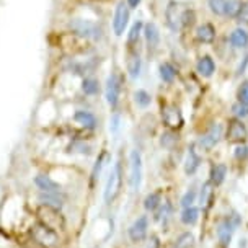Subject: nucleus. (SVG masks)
<instances>
[{
  "mask_svg": "<svg viewBox=\"0 0 248 248\" xmlns=\"http://www.w3.org/2000/svg\"><path fill=\"white\" fill-rule=\"evenodd\" d=\"M165 20L170 30H173V31L185 30L193 25L194 12L191 8L185 7L183 3L171 0V2H168V5L165 8Z\"/></svg>",
  "mask_w": 248,
  "mask_h": 248,
  "instance_id": "nucleus-1",
  "label": "nucleus"
},
{
  "mask_svg": "<svg viewBox=\"0 0 248 248\" xmlns=\"http://www.w3.org/2000/svg\"><path fill=\"white\" fill-rule=\"evenodd\" d=\"M36 217H38V222H41L43 225L49 227L56 232L64 229L65 225V219L64 216L61 214V209H56L52 206L47 204H39L36 209Z\"/></svg>",
  "mask_w": 248,
  "mask_h": 248,
  "instance_id": "nucleus-2",
  "label": "nucleus"
},
{
  "mask_svg": "<svg viewBox=\"0 0 248 248\" xmlns=\"http://www.w3.org/2000/svg\"><path fill=\"white\" fill-rule=\"evenodd\" d=\"M69 26L74 34H77V36H80L83 39L100 41V39L103 38V30H101L95 21L83 20V18H74V20H70Z\"/></svg>",
  "mask_w": 248,
  "mask_h": 248,
  "instance_id": "nucleus-3",
  "label": "nucleus"
},
{
  "mask_svg": "<svg viewBox=\"0 0 248 248\" xmlns=\"http://www.w3.org/2000/svg\"><path fill=\"white\" fill-rule=\"evenodd\" d=\"M242 224V217L233 212L230 216H225L222 220L217 225V238H219V243L222 247H229L230 242H232V235L233 232L240 227Z\"/></svg>",
  "mask_w": 248,
  "mask_h": 248,
  "instance_id": "nucleus-4",
  "label": "nucleus"
},
{
  "mask_svg": "<svg viewBox=\"0 0 248 248\" xmlns=\"http://www.w3.org/2000/svg\"><path fill=\"white\" fill-rule=\"evenodd\" d=\"M30 235L34 242L39 243L44 248H54L59 245V235H57L56 230H52L41 222L34 224L30 230Z\"/></svg>",
  "mask_w": 248,
  "mask_h": 248,
  "instance_id": "nucleus-5",
  "label": "nucleus"
},
{
  "mask_svg": "<svg viewBox=\"0 0 248 248\" xmlns=\"http://www.w3.org/2000/svg\"><path fill=\"white\" fill-rule=\"evenodd\" d=\"M121 185H123V171H121V163H116L113 167V170L109 171V176H108V181H106V188H105V202H113L116 196L119 194V189H121Z\"/></svg>",
  "mask_w": 248,
  "mask_h": 248,
  "instance_id": "nucleus-6",
  "label": "nucleus"
},
{
  "mask_svg": "<svg viewBox=\"0 0 248 248\" xmlns=\"http://www.w3.org/2000/svg\"><path fill=\"white\" fill-rule=\"evenodd\" d=\"M123 90V77L119 72H113L106 80L105 87V96H106V103H108L114 109L119 103V96H121Z\"/></svg>",
  "mask_w": 248,
  "mask_h": 248,
  "instance_id": "nucleus-7",
  "label": "nucleus"
},
{
  "mask_svg": "<svg viewBox=\"0 0 248 248\" xmlns=\"http://www.w3.org/2000/svg\"><path fill=\"white\" fill-rule=\"evenodd\" d=\"M129 167H131V176L129 185L132 191H139L140 183H142V157L137 149L131 150L129 155Z\"/></svg>",
  "mask_w": 248,
  "mask_h": 248,
  "instance_id": "nucleus-8",
  "label": "nucleus"
},
{
  "mask_svg": "<svg viewBox=\"0 0 248 248\" xmlns=\"http://www.w3.org/2000/svg\"><path fill=\"white\" fill-rule=\"evenodd\" d=\"M129 18H131L129 7H127V3L124 0H121V2H118L116 8H114V16H113V31L116 36H123L124 34L127 25H129Z\"/></svg>",
  "mask_w": 248,
  "mask_h": 248,
  "instance_id": "nucleus-9",
  "label": "nucleus"
},
{
  "mask_svg": "<svg viewBox=\"0 0 248 248\" xmlns=\"http://www.w3.org/2000/svg\"><path fill=\"white\" fill-rule=\"evenodd\" d=\"M162 121L170 131H178L183 127L185 119L176 105H165L162 108Z\"/></svg>",
  "mask_w": 248,
  "mask_h": 248,
  "instance_id": "nucleus-10",
  "label": "nucleus"
},
{
  "mask_svg": "<svg viewBox=\"0 0 248 248\" xmlns=\"http://www.w3.org/2000/svg\"><path fill=\"white\" fill-rule=\"evenodd\" d=\"M248 137V131H247V126L243 124L242 119H232L229 123V127H227V134H225V139L232 144H242L245 142V139Z\"/></svg>",
  "mask_w": 248,
  "mask_h": 248,
  "instance_id": "nucleus-11",
  "label": "nucleus"
},
{
  "mask_svg": "<svg viewBox=\"0 0 248 248\" xmlns=\"http://www.w3.org/2000/svg\"><path fill=\"white\" fill-rule=\"evenodd\" d=\"M147 232H149V217L147 216L137 217L134 222L131 224L129 230H127L131 242H134V243L144 242L145 237H147Z\"/></svg>",
  "mask_w": 248,
  "mask_h": 248,
  "instance_id": "nucleus-12",
  "label": "nucleus"
},
{
  "mask_svg": "<svg viewBox=\"0 0 248 248\" xmlns=\"http://www.w3.org/2000/svg\"><path fill=\"white\" fill-rule=\"evenodd\" d=\"M220 137H222V126L220 124H212L206 134L201 137V140H199V147H201L202 152H209L211 149H214L219 144Z\"/></svg>",
  "mask_w": 248,
  "mask_h": 248,
  "instance_id": "nucleus-13",
  "label": "nucleus"
},
{
  "mask_svg": "<svg viewBox=\"0 0 248 248\" xmlns=\"http://www.w3.org/2000/svg\"><path fill=\"white\" fill-rule=\"evenodd\" d=\"M199 165H201V155H199L198 145L193 144L191 147L188 149V154H186L185 158V173L186 175H194L198 171Z\"/></svg>",
  "mask_w": 248,
  "mask_h": 248,
  "instance_id": "nucleus-14",
  "label": "nucleus"
},
{
  "mask_svg": "<svg viewBox=\"0 0 248 248\" xmlns=\"http://www.w3.org/2000/svg\"><path fill=\"white\" fill-rule=\"evenodd\" d=\"M216 186L211 183V181H206L204 185L201 186V191H199V204H201L202 211H209L212 204H214L216 199Z\"/></svg>",
  "mask_w": 248,
  "mask_h": 248,
  "instance_id": "nucleus-15",
  "label": "nucleus"
},
{
  "mask_svg": "<svg viewBox=\"0 0 248 248\" xmlns=\"http://www.w3.org/2000/svg\"><path fill=\"white\" fill-rule=\"evenodd\" d=\"M126 67H127V74L132 80L139 78L140 70H142V59H140L139 52L134 49L127 51V61H126Z\"/></svg>",
  "mask_w": 248,
  "mask_h": 248,
  "instance_id": "nucleus-16",
  "label": "nucleus"
},
{
  "mask_svg": "<svg viewBox=\"0 0 248 248\" xmlns=\"http://www.w3.org/2000/svg\"><path fill=\"white\" fill-rule=\"evenodd\" d=\"M34 185L41 189V193H62V186L47 175H36Z\"/></svg>",
  "mask_w": 248,
  "mask_h": 248,
  "instance_id": "nucleus-17",
  "label": "nucleus"
},
{
  "mask_svg": "<svg viewBox=\"0 0 248 248\" xmlns=\"http://www.w3.org/2000/svg\"><path fill=\"white\" fill-rule=\"evenodd\" d=\"M144 36L145 41H147V47L149 51H155L160 44V31H158V26L155 23H147L144 26Z\"/></svg>",
  "mask_w": 248,
  "mask_h": 248,
  "instance_id": "nucleus-18",
  "label": "nucleus"
},
{
  "mask_svg": "<svg viewBox=\"0 0 248 248\" xmlns=\"http://www.w3.org/2000/svg\"><path fill=\"white\" fill-rule=\"evenodd\" d=\"M74 121L77 124H80L85 129H95L98 126V119L92 111H85V109H78L74 114Z\"/></svg>",
  "mask_w": 248,
  "mask_h": 248,
  "instance_id": "nucleus-19",
  "label": "nucleus"
},
{
  "mask_svg": "<svg viewBox=\"0 0 248 248\" xmlns=\"http://www.w3.org/2000/svg\"><path fill=\"white\" fill-rule=\"evenodd\" d=\"M196 72L201 75V77L209 78L214 75L216 72V62L211 56H201L196 62Z\"/></svg>",
  "mask_w": 248,
  "mask_h": 248,
  "instance_id": "nucleus-20",
  "label": "nucleus"
},
{
  "mask_svg": "<svg viewBox=\"0 0 248 248\" xmlns=\"http://www.w3.org/2000/svg\"><path fill=\"white\" fill-rule=\"evenodd\" d=\"M196 39L202 44H211L216 39V28L211 23H202L196 28Z\"/></svg>",
  "mask_w": 248,
  "mask_h": 248,
  "instance_id": "nucleus-21",
  "label": "nucleus"
},
{
  "mask_svg": "<svg viewBox=\"0 0 248 248\" xmlns=\"http://www.w3.org/2000/svg\"><path fill=\"white\" fill-rule=\"evenodd\" d=\"M227 176V165L224 163H214L211 167V173H209V181L214 186H220L225 181Z\"/></svg>",
  "mask_w": 248,
  "mask_h": 248,
  "instance_id": "nucleus-22",
  "label": "nucleus"
},
{
  "mask_svg": "<svg viewBox=\"0 0 248 248\" xmlns=\"http://www.w3.org/2000/svg\"><path fill=\"white\" fill-rule=\"evenodd\" d=\"M39 201H41V204H47L56 207V209H61L64 206L65 198L62 193H41L39 194Z\"/></svg>",
  "mask_w": 248,
  "mask_h": 248,
  "instance_id": "nucleus-23",
  "label": "nucleus"
},
{
  "mask_svg": "<svg viewBox=\"0 0 248 248\" xmlns=\"http://www.w3.org/2000/svg\"><path fill=\"white\" fill-rule=\"evenodd\" d=\"M230 44L235 49H245L248 46V33L243 28H235L230 33Z\"/></svg>",
  "mask_w": 248,
  "mask_h": 248,
  "instance_id": "nucleus-24",
  "label": "nucleus"
},
{
  "mask_svg": "<svg viewBox=\"0 0 248 248\" xmlns=\"http://www.w3.org/2000/svg\"><path fill=\"white\" fill-rule=\"evenodd\" d=\"M158 74H160V78L165 83H171L176 78V69L173 64H170V62H163V64H160Z\"/></svg>",
  "mask_w": 248,
  "mask_h": 248,
  "instance_id": "nucleus-25",
  "label": "nucleus"
},
{
  "mask_svg": "<svg viewBox=\"0 0 248 248\" xmlns=\"http://www.w3.org/2000/svg\"><path fill=\"white\" fill-rule=\"evenodd\" d=\"M162 204V193L160 191H154L145 196L144 199V207L145 211H150V212H155L160 207Z\"/></svg>",
  "mask_w": 248,
  "mask_h": 248,
  "instance_id": "nucleus-26",
  "label": "nucleus"
},
{
  "mask_svg": "<svg viewBox=\"0 0 248 248\" xmlns=\"http://www.w3.org/2000/svg\"><path fill=\"white\" fill-rule=\"evenodd\" d=\"M140 33H144V23L142 21H136V23L131 26L129 34H127V47H129V49H132L134 44H137Z\"/></svg>",
  "mask_w": 248,
  "mask_h": 248,
  "instance_id": "nucleus-27",
  "label": "nucleus"
},
{
  "mask_svg": "<svg viewBox=\"0 0 248 248\" xmlns=\"http://www.w3.org/2000/svg\"><path fill=\"white\" fill-rule=\"evenodd\" d=\"M199 220V209L198 207H186V209H183V212H181V222H183L185 225H194Z\"/></svg>",
  "mask_w": 248,
  "mask_h": 248,
  "instance_id": "nucleus-28",
  "label": "nucleus"
},
{
  "mask_svg": "<svg viewBox=\"0 0 248 248\" xmlns=\"http://www.w3.org/2000/svg\"><path fill=\"white\" fill-rule=\"evenodd\" d=\"M82 90H83L85 95L93 96V95H96V93L100 92V83H98L96 78L87 77V78H83V82H82Z\"/></svg>",
  "mask_w": 248,
  "mask_h": 248,
  "instance_id": "nucleus-29",
  "label": "nucleus"
},
{
  "mask_svg": "<svg viewBox=\"0 0 248 248\" xmlns=\"http://www.w3.org/2000/svg\"><path fill=\"white\" fill-rule=\"evenodd\" d=\"M194 245V235L191 232H183L175 240L173 248H191Z\"/></svg>",
  "mask_w": 248,
  "mask_h": 248,
  "instance_id": "nucleus-30",
  "label": "nucleus"
},
{
  "mask_svg": "<svg viewBox=\"0 0 248 248\" xmlns=\"http://www.w3.org/2000/svg\"><path fill=\"white\" fill-rule=\"evenodd\" d=\"M67 152L88 155V154H92V147L88 144H85V140H74V142L67 147Z\"/></svg>",
  "mask_w": 248,
  "mask_h": 248,
  "instance_id": "nucleus-31",
  "label": "nucleus"
},
{
  "mask_svg": "<svg viewBox=\"0 0 248 248\" xmlns=\"http://www.w3.org/2000/svg\"><path fill=\"white\" fill-rule=\"evenodd\" d=\"M242 8V2L240 0H227L225 2V16H230V18H237L238 12Z\"/></svg>",
  "mask_w": 248,
  "mask_h": 248,
  "instance_id": "nucleus-32",
  "label": "nucleus"
},
{
  "mask_svg": "<svg viewBox=\"0 0 248 248\" xmlns=\"http://www.w3.org/2000/svg\"><path fill=\"white\" fill-rule=\"evenodd\" d=\"M134 100L140 108H147V106L152 103V96H150V93L145 90H137L134 93Z\"/></svg>",
  "mask_w": 248,
  "mask_h": 248,
  "instance_id": "nucleus-33",
  "label": "nucleus"
},
{
  "mask_svg": "<svg viewBox=\"0 0 248 248\" xmlns=\"http://www.w3.org/2000/svg\"><path fill=\"white\" fill-rule=\"evenodd\" d=\"M178 142V136L175 134V131H170L168 129L167 132H163L162 134V139H160V144L163 145V147L170 149L173 147V145Z\"/></svg>",
  "mask_w": 248,
  "mask_h": 248,
  "instance_id": "nucleus-34",
  "label": "nucleus"
},
{
  "mask_svg": "<svg viewBox=\"0 0 248 248\" xmlns=\"http://www.w3.org/2000/svg\"><path fill=\"white\" fill-rule=\"evenodd\" d=\"M225 2H227V0H207V5H209V10L214 13V15L222 16L225 13Z\"/></svg>",
  "mask_w": 248,
  "mask_h": 248,
  "instance_id": "nucleus-35",
  "label": "nucleus"
},
{
  "mask_svg": "<svg viewBox=\"0 0 248 248\" xmlns=\"http://www.w3.org/2000/svg\"><path fill=\"white\" fill-rule=\"evenodd\" d=\"M194 201H196V189L189 188L188 191L183 194V198H181V207H183V209L191 207L194 204Z\"/></svg>",
  "mask_w": 248,
  "mask_h": 248,
  "instance_id": "nucleus-36",
  "label": "nucleus"
},
{
  "mask_svg": "<svg viewBox=\"0 0 248 248\" xmlns=\"http://www.w3.org/2000/svg\"><path fill=\"white\" fill-rule=\"evenodd\" d=\"M237 98H238V103L248 106V80L247 82H242V85L238 87Z\"/></svg>",
  "mask_w": 248,
  "mask_h": 248,
  "instance_id": "nucleus-37",
  "label": "nucleus"
},
{
  "mask_svg": "<svg viewBox=\"0 0 248 248\" xmlns=\"http://www.w3.org/2000/svg\"><path fill=\"white\" fill-rule=\"evenodd\" d=\"M232 111H233V114H235L238 119H243V118L248 116V106L238 103V101H237V103L232 106Z\"/></svg>",
  "mask_w": 248,
  "mask_h": 248,
  "instance_id": "nucleus-38",
  "label": "nucleus"
},
{
  "mask_svg": "<svg viewBox=\"0 0 248 248\" xmlns=\"http://www.w3.org/2000/svg\"><path fill=\"white\" fill-rule=\"evenodd\" d=\"M233 155H235L237 160H245V158L248 157V145H243V144H238L235 152H233Z\"/></svg>",
  "mask_w": 248,
  "mask_h": 248,
  "instance_id": "nucleus-39",
  "label": "nucleus"
},
{
  "mask_svg": "<svg viewBox=\"0 0 248 248\" xmlns=\"http://www.w3.org/2000/svg\"><path fill=\"white\" fill-rule=\"evenodd\" d=\"M103 162H105V154L101 155V157L96 160L95 163V167H93V171H92V180L95 181L96 178H98V175H100V171H101V168H103Z\"/></svg>",
  "mask_w": 248,
  "mask_h": 248,
  "instance_id": "nucleus-40",
  "label": "nucleus"
},
{
  "mask_svg": "<svg viewBox=\"0 0 248 248\" xmlns=\"http://www.w3.org/2000/svg\"><path fill=\"white\" fill-rule=\"evenodd\" d=\"M238 21H243V23H248V0L247 2H242V8L237 15Z\"/></svg>",
  "mask_w": 248,
  "mask_h": 248,
  "instance_id": "nucleus-41",
  "label": "nucleus"
},
{
  "mask_svg": "<svg viewBox=\"0 0 248 248\" xmlns=\"http://www.w3.org/2000/svg\"><path fill=\"white\" fill-rule=\"evenodd\" d=\"M119 127H121V118H119V114H113L111 121H109V131L113 134H118Z\"/></svg>",
  "mask_w": 248,
  "mask_h": 248,
  "instance_id": "nucleus-42",
  "label": "nucleus"
},
{
  "mask_svg": "<svg viewBox=\"0 0 248 248\" xmlns=\"http://www.w3.org/2000/svg\"><path fill=\"white\" fill-rule=\"evenodd\" d=\"M247 65H248V56L245 57V59H243V64H240V65H238V70H237V74L240 75V74H243V72H245Z\"/></svg>",
  "mask_w": 248,
  "mask_h": 248,
  "instance_id": "nucleus-43",
  "label": "nucleus"
},
{
  "mask_svg": "<svg viewBox=\"0 0 248 248\" xmlns=\"http://www.w3.org/2000/svg\"><path fill=\"white\" fill-rule=\"evenodd\" d=\"M126 3L129 8H137L140 5V0H126Z\"/></svg>",
  "mask_w": 248,
  "mask_h": 248,
  "instance_id": "nucleus-44",
  "label": "nucleus"
}]
</instances>
